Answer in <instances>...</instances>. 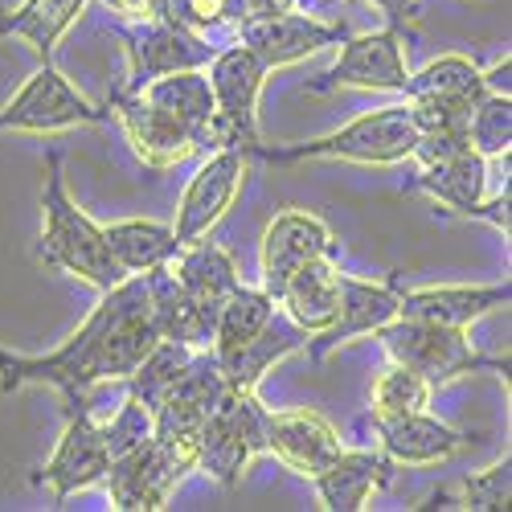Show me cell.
Here are the masks:
<instances>
[{"instance_id": "1", "label": "cell", "mask_w": 512, "mask_h": 512, "mask_svg": "<svg viewBox=\"0 0 512 512\" xmlns=\"http://www.w3.org/2000/svg\"><path fill=\"white\" fill-rule=\"evenodd\" d=\"M160 340L148 283L144 275H127L123 283L107 287L95 312L87 316L66 345L25 357L13 349H0V394H13L25 386H54L62 390L66 414L91 410L87 394L103 381H127L144 353Z\"/></svg>"}, {"instance_id": "2", "label": "cell", "mask_w": 512, "mask_h": 512, "mask_svg": "<svg viewBox=\"0 0 512 512\" xmlns=\"http://www.w3.org/2000/svg\"><path fill=\"white\" fill-rule=\"evenodd\" d=\"M37 259L66 271L82 283H91L99 291L123 283V267L111 259L103 226H95L87 213H82L70 193H66V177H62V156L50 152L46 160V189H41V242H37Z\"/></svg>"}, {"instance_id": "3", "label": "cell", "mask_w": 512, "mask_h": 512, "mask_svg": "<svg viewBox=\"0 0 512 512\" xmlns=\"http://www.w3.org/2000/svg\"><path fill=\"white\" fill-rule=\"evenodd\" d=\"M418 144V127L410 103H390L357 115L340 132L304 140V144H254L250 156L267 164H300V160H353V164H398L410 160Z\"/></svg>"}, {"instance_id": "4", "label": "cell", "mask_w": 512, "mask_h": 512, "mask_svg": "<svg viewBox=\"0 0 512 512\" xmlns=\"http://www.w3.org/2000/svg\"><path fill=\"white\" fill-rule=\"evenodd\" d=\"M381 340L390 361L410 365L418 377H426L431 386H447V381L463 373H500L508 377V357H484L472 349V340L463 336V328L431 324V320H406L394 316L390 324H381L373 332Z\"/></svg>"}, {"instance_id": "5", "label": "cell", "mask_w": 512, "mask_h": 512, "mask_svg": "<svg viewBox=\"0 0 512 512\" xmlns=\"http://www.w3.org/2000/svg\"><path fill=\"white\" fill-rule=\"evenodd\" d=\"M267 451V406L254 390L226 386L222 402L213 406L197 435V472L218 480L222 488H238L246 463Z\"/></svg>"}, {"instance_id": "6", "label": "cell", "mask_w": 512, "mask_h": 512, "mask_svg": "<svg viewBox=\"0 0 512 512\" xmlns=\"http://www.w3.org/2000/svg\"><path fill=\"white\" fill-rule=\"evenodd\" d=\"M189 472H197V447L152 431L140 447L111 459L103 484L119 512H160Z\"/></svg>"}, {"instance_id": "7", "label": "cell", "mask_w": 512, "mask_h": 512, "mask_svg": "<svg viewBox=\"0 0 512 512\" xmlns=\"http://www.w3.org/2000/svg\"><path fill=\"white\" fill-rule=\"evenodd\" d=\"M205 70L213 91V148L226 144L254 148L259 144V115H254V107H259V91L271 70L238 41L222 46Z\"/></svg>"}, {"instance_id": "8", "label": "cell", "mask_w": 512, "mask_h": 512, "mask_svg": "<svg viewBox=\"0 0 512 512\" xmlns=\"http://www.w3.org/2000/svg\"><path fill=\"white\" fill-rule=\"evenodd\" d=\"M115 33L127 46V58H132V78H127L123 91H140L156 74L205 70L209 58L222 50L205 33L181 25L173 13L152 17V21H115Z\"/></svg>"}, {"instance_id": "9", "label": "cell", "mask_w": 512, "mask_h": 512, "mask_svg": "<svg viewBox=\"0 0 512 512\" xmlns=\"http://www.w3.org/2000/svg\"><path fill=\"white\" fill-rule=\"evenodd\" d=\"M111 111L95 107L82 95L74 82L46 62L33 78H25V87L0 103V132H62V127H78V123H107Z\"/></svg>"}, {"instance_id": "10", "label": "cell", "mask_w": 512, "mask_h": 512, "mask_svg": "<svg viewBox=\"0 0 512 512\" xmlns=\"http://www.w3.org/2000/svg\"><path fill=\"white\" fill-rule=\"evenodd\" d=\"M410 78V62H406V29L386 25L381 33H361V37H345L340 41L336 62L308 82V95H328L340 87H357V91H398Z\"/></svg>"}, {"instance_id": "11", "label": "cell", "mask_w": 512, "mask_h": 512, "mask_svg": "<svg viewBox=\"0 0 512 512\" xmlns=\"http://www.w3.org/2000/svg\"><path fill=\"white\" fill-rule=\"evenodd\" d=\"M492 160L480 156L476 148H463L439 164H426L418 168L414 189L431 193L443 209L459 213V218H484L492 222L500 234H508V189L488 193L492 185Z\"/></svg>"}, {"instance_id": "12", "label": "cell", "mask_w": 512, "mask_h": 512, "mask_svg": "<svg viewBox=\"0 0 512 512\" xmlns=\"http://www.w3.org/2000/svg\"><path fill=\"white\" fill-rule=\"evenodd\" d=\"M246 168H250V148L242 144H226V148H213V156L193 173V181L185 185L181 209H177V242L189 246L197 238H205L213 226L222 222V213L234 205V197L242 193L246 181Z\"/></svg>"}, {"instance_id": "13", "label": "cell", "mask_w": 512, "mask_h": 512, "mask_svg": "<svg viewBox=\"0 0 512 512\" xmlns=\"http://www.w3.org/2000/svg\"><path fill=\"white\" fill-rule=\"evenodd\" d=\"M234 41L246 46L267 70L291 66L324 46H340L349 37V25H328L320 17H308L304 9H287L271 17H242L234 29Z\"/></svg>"}, {"instance_id": "14", "label": "cell", "mask_w": 512, "mask_h": 512, "mask_svg": "<svg viewBox=\"0 0 512 512\" xmlns=\"http://www.w3.org/2000/svg\"><path fill=\"white\" fill-rule=\"evenodd\" d=\"M398 295H402V275L398 271L390 279H381V283L340 271V308H336V320L324 332L308 336L304 349L312 353V361H324L340 345H349V340L373 336L381 324H390L398 316Z\"/></svg>"}, {"instance_id": "15", "label": "cell", "mask_w": 512, "mask_h": 512, "mask_svg": "<svg viewBox=\"0 0 512 512\" xmlns=\"http://www.w3.org/2000/svg\"><path fill=\"white\" fill-rule=\"evenodd\" d=\"M107 467H111V451L103 439V422H95L91 410H78V414H66V431L54 455L33 472V484H50L54 500L66 504L74 492L103 484Z\"/></svg>"}, {"instance_id": "16", "label": "cell", "mask_w": 512, "mask_h": 512, "mask_svg": "<svg viewBox=\"0 0 512 512\" xmlns=\"http://www.w3.org/2000/svg\"><path fill=\"white\" fill-rule=\"evenodd\" d=\"M107 111L123 123L127 132V144H132V152L148 164V168H173L181 160H189L193 152H201L197 136L189 132V127L181 119H173L168 111H160L156 103H148L140 91H115Z\"/></svg>"}, {"instance_id": "17", "label": "cell", "mask_w": 512, "mask_h": 512, "mask_svg": "<svg viewBox=\"0 0 512 512\" xmlns=\"http://www.w3.org/2000/svg\"><path fill=\"white\" fill-rule=\"evenodd\" d=\"M320 254H336L332 230L324 226V218L308 209H283L267 222L263 230V246H259V267H263V287L271 295H279V287L308 267Z\"/></svg>"}, {"instance_id": "18", "label": "cell", "mask_w": 512, "mask_h": 512, "mask_svg": "<svg viewBox=\"0 0 512 512\" xmlns=\"http://www.w3.org/2000/svg\"><path fill=\"white\" fill-rule=\"evenodd\" d=\"M222 394H226V377H222L218 361H213V353L201 349L193 357V365L185 369V377L152 410V431L164 435V439H177V443H193L197 447L201 426L213 414V406L222 402Z\"/></svg>"}, {"instance_id": "19", "label": "cell", "mask_w": 512, "mask_h": 512, "mask_svg": "<svg viewBox=\"0 0 512 512\" xmlns=\"http://www.w3.org/2000/svg\"><path fill=\"white\" fill-rule=\"evenodd\" d=\"M369 426L377 435V447L386 451L394 463H410V467H426V463H443L459 451H472L480 435L455 431V426L431 418L426 410H410V414H369Z\"/></svg>"}, {"instance_id": "20", "label": "cell", "mask_w": 512, "mask_h": 512, "mask_svg": "<svg viewBox=\"0 0 512 512\" xmlns=\"http://www.w3.org/2000/svg\"><path fill=\"white\" fill-rule=\"evenodd\" d=\"M394 467L398 463L381 447H353V451L340 447L312 476V484L328 512H361L373 492L390 488Z\"/></svg>"}, {"instance_id": "21", "label": "cell", "mask_w": 512, "mask_h": 512, "mask_svg": "<svg viewBox=\"0 0 512 512\" xmlns=\"http://www.w3.org/2000/svg\"><path fill=\"white\" fill-rule=\"evenodd\" d=\"M267 451L279 455L295 476L312 480L340 451V435L316 410H267Z\"/></svg>"}, {"instance_id": "22", "label": "cell", "mask_w": 512, "mask_h": 512, "mask_svg": "<svg viewBox=\"0 0 512 512\" xmlns=\"http://www.w3.org/2000/svg\"><path fill=\"white\" fill-rule=\"evenodd\" d=\"M512 287L508 283H492V287H414L398 295V316L406 320H431V324H447V328H467L472 320L508 308Z\"/></svg>"}, {"instance_id": "23", "label": "cell", "mask_w": 512, "mask_h": 512, "mask_svg": "<svg viewBox=\"0 0 512 512\" xmlns=\"http://www.w3.org/2000/svg\"><path fill=\"white\" fill-rule=\"evenodd\" d=\"M148 283V300H152V316L164 340H177V345L189 349H209L213 345V324H218V312L197 304L193 295L177 283V275L168 267H152L144 271Z\"/></svg>"}, {"instance_id": "24", "label": "cell", "mask_w": 512, "mask_h": 512, "mask_svg": "<svg viewBox=\"0 0 512 512\" xmlns=\"http://www.w3.org/2000/svg\"><path fill=\"white\" fill-rule=\"evenodd\" d=\"M275 300L308 336L324 332L336 320V308H340V267H336V254H320V259H312L308 267H300L279 287Z\"/></svg>"}, {"instance_id": "25", "label": "cell", "mask_w": 512, "mask_h": 512, "mask_svg": "<svg viewBox=\"0 0 512 512\" xmlns=\"http://www.w3.org/2000/svg\"><path fill=\"white\" fill-rule=\"evenodd\" d=\"M308 345V332L295 324L283 308L271 316V324L259 332V336H250L242 349H234L230 357H213L226 377V386H238V390H254L263 381V373H271L283 357H291L295 349H304Z\"/></svg>"}, {"instance_id": "26", "label": "cell", "mask_w": 512, "mask_h": 512, "mask_svg": "<svg viewBox=\"0 0 512 512\" xmlns=\"http://www.w3.org/2000/svg\"><path fill=\"white\" fill-rule=\"evenodd\" d=\"M140 95L148 103H156L160 111H168L173 119H181L189 132L197 136L201 152H213V91L205 70H173V74H156L152 82H144Z\"/></svg>"}, {"instance_id": "27", "label": "cell", "mask_w": 512, "mask_h": 512, "mask_svg": "<svg viewBox=\"0 0 512 512\" xmlns=\"http://www.w3.org/2000/svg\"><path fill=\"white\" fill-rule=\"evenodd\" d=\"M168 271L177 275V283L193 295L197 304H205L213 312H218L226 295L242 283L238 279V267L230 259V250L218 246V242H209V234L197 238V242H189V246H181L177 259L168 263Z\"/></svg>"}, {"instance_id": "28", "label": "cell", "mask_w": 512, "mask_h": 512, "mask_svg": "<svg viewBox=\"0 0 512 512\" xmlns=\"http://www.w3.org/2000/svg\"><path fill=\"white\" fill-rule=\"evenodd\" d=\"M103 238H107L111 259L123 267V275H144L152 267H168L181 250L173 226L144 222V218L111 222V226H103Z\"/></svg>"}, {"instance_id": "29", "label": "cell", "mask_w": 512, "mask_h": 512, "mask_svg": "<svg viewBox=\"0 0 512 512\" xmlns=\"http://www.w3.org/2000/svg\"><path fill=\"white\" fill-rule=\"evenodd\" d=\"M279 312V300L267 291V287H246V283H238L226 300H222V308H218V324H213V345H209V353L213 357H230L234 349H242L250 336H259L267 324H271V316Z\"/></svg>"}, {"instance_id": "30", "label": "cell", "mask_w": 512, "mask_h": 512, "mask_svg": "<svg viewBox=\"0 0 512 512\" xmlns=\"http://www.w3.org/2000/svg\"><path fill=\"white\" fill-rule=\"evenodd\" d=\"M82 9L87 0H25L13 13H0V37H25L41 62H50L58 37L78 21Z\"/></svg>"}, {"instance_id": "31", "label": "cell", "mask_w": 512, "mask_h": 512, "mask_svg": "<svg viewBox=\"0 0 512 512\" xmlns=\"http://www.w3.org/2000/svg\"><path fill=\"white\" fill-rule=\"evenodd\" d=\"M484 91H488L484 70L463 54H443L439 62L410 74L402 87L406 99H447V103H467V107H476Z\"/></svg>"}, {"instance_id": "32", "label": "cell", "mask_w": 512, "mask_h": 512, "mask_svg": "<svg viewBox=\"0 0 512 512\" xmlns=\"http://www.w3.org/2000/svg\"><path fill=\"white\" fill-rule=\"evenodd\" d=\"M201 349H189V345H177V340H156V345L144 353V361L127 373V394H132L136 402H144L148 410H156L164 402V394L177 386V381L185 377V369L193 365Z\"/></svg>"}, {"instance_id": "33", "label": "cell", "mask_w": 512, "mask_h": 512, "mask_svg": "<svg viewBox=\"0 0 512 512\" xmlns=\"http://www.w3.org/2000/svg\"><path fill=\"white\" fill-rule=\"evenodd\" d=\"M431 381L418 377L410 365H398L390 361V369H381L373 377V390H369V414H410V410H426V402H431Z\"/></svg>"}, {"instance_id": "34", "label": "cell", "mask_w": 512, "mask_h": 512, "mask_svg": "<svg viewBox=\"0 0 512 512\" xmlns=\"http://www.w3.org/2000/svg\"><path fill=\"white\" fill-rule=\"evenodd\" d=\"M467 140L488 160H504L512 148V99L484 91L480 103L467 115Z\"/></svg>"}, {"instance_id": "35", "label": "cell", "mask_w": 512, "mask_h": 512, "mask_svg": "<svg viewBox=\"0 0 512 512\" xmlns=\"http://www.w3.org/2000/svg\"><path fill=\"white\" fill-rule=\"evenodd\" d=\"M508 488H512V459L504 455L488 472L467 476L455 492H435V500H447L467 512H500V508H508Z\"/></svg>"}, {"instance_id": "36", "label": "cell", "mask_w": 512, "mask_h": 512, "mask_svg": "<svg viewBox=\"0 0 512 512\" xmlns=\"http://www.w3.org/2000/svg\"><path fill=\"white\" fill-rule=\"evenodd\" d=\"M168 13L181 25L197 29V33H218V29H234L246 17L242 0H168Z\"/></svg>"}, {"instance_id": "37", "label": "cell", "mask_w": 512, "mask_h": 512, "mask_svg": "<svg viewBox=\"0 0 512 512\" xmlns=\"http://www.w3.org/2000/svg\"><path fill=\"white\" fill-rule=\"evenodd\" d=\"M148 435H152V410L144 402H136L132 394H127V402L119 406V414L111 422H103V439H107L111 459L115 455H127L132 447H140Z\"/></svg>"}, {"instance_id": "38", "label": "cell", "mask_w": 512, "mask_h": 512, "mask_svg": "<svg viewBox=\"0 0 512 512\" xmlns=\"http://www.w3.org/2000/svg\"><path fill=\"white\" fill-rule=\"evenodd\" d=\"M111 13H119V21H152L168 13V0H103Z\"/></svg>"}, {"instance_id": "39", "label": "cell", "mask_w": 512, "mask_h": 512, "mask_svg": "<svg viewBox=\"0 0 512 512\" xmlns=\"http://www.w3.org/2000/svg\"><path fill=\"white\" fill-rule=\"evenodd\" d=\"M361 5H377L381 13H386V25H394V29H406V21L418 17L414 13L418 0H361Z\"/></svg>"}, {"instance_id": "40", "label": "cell", "mask_w": 512, "mask_h": 512, "mask_svg": "<svg viewBox=\"0 0 512 512\" xmlns=\"http://www.w3.org/2000/svg\"><path fill=\"white\" fill-rule=\"evenodd\" d=\"M246 17H271V13H287V9H304L308 0H242Z\"/></svg>"}, {"instance_id": "41", "label": "cell", "mask_w": 512, "mask_h": 512, "mask_svg": "<svg viewBox=\"0 0 512 512\" xmlns=\"http://www.w3.org/2000/svg\"><path fill=\"white\" fill-rule=\"evenodd\" d=\"M508 74H512V58H508V50H504V58H500L492 70H484V87L496 91V95H508Z\"/></svg>"}]
</instances>
